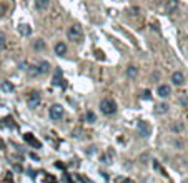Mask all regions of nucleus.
<instances>
[{
	"label": "nucleus",
	"mask_w": 188,
	"mask_h": 183,
	"mask_svg": "<svg viewBox=\"0 0 188 183\" xmlns=\"http://www.w3.org/2000/svg\"><path fill=\"white\" fill-rule=\"evenodd\" d=\"M33 48H35L37 52L45 50V42L44 40H35V42H33Z\"/></svg>",
	"instance_id": "f3484780"
},
{
	"label": "nucleus",
	"mask_w": 188,
	"mask_h": 183,
	"mask_svg": "<svg viewBox=\"0 0 188 183\" xmlns=\"http://www.w3.org/2000/svg\"><path fill=\"white\" fill-rule=\"evenodd\" d=\"M27 103H29L30 108H37L42 103V95H40L38 92H32V93L29 95V98H27Z\"/></svg>",
	"instance_id": "20e7f679"
},
{
	"label": "nucleus",
	"mask_w": 188,
	"mask_h": 183,
	"mask_svg": "<svg viewBox=\"0 0 188 183\" xmlns=\"http://www.w3.org/2000/svg\"><path fill=\"white\" fill-rule=\"evenodd\" d=\"M4 48V35H0V50Z\"/></svg>",
	"instance_id": "b1692460"
},
{
	"label": "nucleus",
	"mask_w": 188,
	"mask_h": 183,
	"mask_svg": "<svg viewBox=\"0 0 188 183\" xmlns=\"http://www.w3.org/2000/svg\"><path fill=\"white\" fill-rule=\"evenodd\" d=\"M177 8H178V0H168V2H166V5H165V12H166L168 15L175 14V12H177Z\"/></svg>",
	"instance_id": "0eeeda50"
},
{
	"label": "nucleus",
	"mask_w": 188,
	"mask_h": 183,
	"mask_svg": "<svg viewBox=\"0 0 188 183\" xmlns=\"http://www.w3.org/2000/svg\"><path fill=\"white\" fill-rule=\"evenodd\" d=\"M23 140H25L32 148H40V147H42V145H40V142L37 140V138L32 135V133H25V135H23Z\"/></svg>",
	"instance_id": "423d86ee"
},
{
	"label": "nucleus",
	"mask_w": 188,
	"mask_h": 183,
	"mask_svg": "<svg viewBox=\"0 0 188 183\" xmlns=\"http://www.w3.org/2000/svg\"><path fill=\"white\" fill-rule=\"evenodd\" d=\"M67 37H68V40H72V42H75V43L82 42V38H83L82 27H78V25H72L68 30H67Z\"/></svg>",
	"instance_id": "f03ea898"
},
{
	"label": "nucleus",
	"mask_w": 188,
	"mask_h": 183,
	"mask_svg": "<svg viewBox=\"0 0 188 183\" xmlns=\"http://www.w3.org/2000/svg\"><path fill=\"white\" fill-rule=\"evenodd\" d=\"M63 80H62V70L60 68H57V72H55V75H53V80H52V83L53 85H63Z\"/></svg>",
	"instance_id": "ddd939ff"
},
{
	"label": "nucleus",
	"mask_w": 188,
	"mask_h": 183,
	"mask_svg": "<svg viewBox=\"0 0 188 183\" xmlns=\"http://www.w3.org/2000/svg\"><path fill=\"white\" fill-rule=\"evenodd\" d=\"M171 82H173V85H183L185 75L181 72H175L173 75H171Z\"/></svg>",
	"instance_id": "1a4fd4ad"
},
{
	"label": "nucleus",
	"mask_w": 188,
	"mask_h": 183,
	"mask_svg": "<svg viewBox=\"0 0 188 183\" xmlns=\"http://www.w3.org/2000/svg\"><path fill=\"white\" fill-rule=\"evenodd\" d=\"M5 12H7V7H5V5L2 4V2H0V17H4Z\"/></svg>",
	"instance_id": "5701e85b"
},
{
	"label": "nucleus",
	"mask_w": 188,
	"mask_h": 183,
	"mask_svg": "<svg viewBox=\"0 0 188 183\" xmlns=\"http://www.w3.org/2000/svg\"><path fill=\"white\" fill-rule=\"evenodd\" d=\"M123 183H133V181H132V180H128V178H127V180H123Z\"/></svg>",
	"instance_id": "bb28decb"
},
{
	"label": "nucleus",
	"mask_w": 188,
	"mask_h": 183,
	"mask_svg": "<svg viewBox=\"0 0 188 183\" xmlns=\"http://www.w3.org/2000/svg\"><path fill=\"white\" fill-rule=\"evenodd\" d=\"M171 130H173V132H181V130H183V125H181V123H177V125H171Z\"/></svg>",
	"instance_id": "4be33fe9"
},
{
	"label": "nucleus",
	"mask_w": 188,
	"mask_h": 183,
	"mask_svg": "<svg viewBox=\"0 0 188 183\" xmlns=\"http://www.w3.org/2000/svg\"><path fill=\"white\" fill-rule=\"evenodd\" d=\"M63 107L62 105H52L50 110H48V115H50V118L53 120V122H57V120H60L62 117H63Z\"/></svg>",
	"instance_id": "7ed1b4c3"
},
{
	"label": "nucleus",
	"mask_w": 188,
	"mask_h": 183,
	"mask_svg": "<svg viewBox=\"0 0 188 183\" xmlns=\"http://www.w3.org/2000/svg\"><path fill=\"white\" fill-rule=\"evenodd\" d=\"M37 67H38V70H40V75H44V73H47L48 70H50V63H48V62H45V60L40 62Z\"/></svg>",
	"instance_id": "f8f14e48"
},
{
	"label": "nucleus",
	"mask_w": 188,
	"mask_h": 183,
	"mask_svg": "<svg viewBox=\"0 0 188 183\" xmlns=\"http://www.w3.org/2000/svg\"><path fill=\"white\" fill-rule=\"evenodd\" d=\"M137 75H138V70H137V67H133V65L127 67V77H128V78H135Z\"/></svg>",
	"instance_id": "2eb2a0df"
},
{
	"label": "nucleus",
	"mask_w": 188,
	"mask_h": 183,
	"mask_svg": "<svg viewBox=\"0 0 188 183\" xmlns=\"http://www.w3.org/2000/svg\"><path fill=\"white\" fill-rule=\"evenodd\" d=\"M156 93H158L162 98H168L170 93H171V88L168 85H160L158 88H156Z\"/></svg>",
	"instance_id": "6e6552de"
},
{
	"label": "nucleus",
	"mask_w": 188,
	"mask_h": 183,
	"mask_svg": "<svg viewBox=\"0 0 188 183\" xmlns=\"http://www.w3.org/2000/svg\"><path fill=\"white\" fill-rule=\"evenodd\" d=\"M166 111H168V105H166V103L156 105V113H166Z\"/></svg>",
	"instance_id": "aec40b11"
},
{
	"label": "nucleus",
	"mask_w": 188,
	"mask_h": 183,
	"mask_svg": "<svg viewBox=\"0 0 188 183\" xmlns=\"http://www.w3.org/2000/svg\"><path fill=\"white\" fill-rule=\"evenodd\" d=\"M87 122H88V123H95V122H97V115H95L92 110L87 111Z\"/></svg>",
	"instance_id": "6ab92c4d"
},
{
	"label": "nucleus",
	"mask_w": 188,
	"mask_h": 183,
	"mask_svg": "<svg viewBox=\"0 0 188 183\" xmlns=\"http://www.w3.org/2000/svg\"><path fill=\"white\" fill-rule=\"evenodd\" d=\"M0 88L4 90V92H14V83L12 82H2Z\"/></svg>",
	"instance_id": "dca6fc26"
},
{
	"label": "nucleus",
	"mask_w": 188,
	"mask_h": 183,
	"mask_svg": "<svg viewBox=\"0 0 188 183\" xmlns=\"http://www.w3.org/2000/svg\"><path fill=\"white\" fill-rule=\"evenodd\" d=\"M100 110L103 115H113L117 111V102L113 100V98H103V100L100 102Z\"/></svg>",
	"instance_id": "f257e3e1"
},
{
	"label": "nucleus",
	"mask_w": 188,
	"mask_h": 183,
	"mask_svg": "<svg viewBox=\"0 0 188 183\" xmlns=\"http://www.w3.org/2000/svg\"><path fill=\"white\" fill-rule=\"evenodd\" d=\"M4 148V142H2V138H0V150Z\"/></svg>",
	"instance_id": "a878e982"
},
{
	"label": "nucleus",
	"mask_w": 188,
	"mask_h": 183,
	"mask_svg": "<svg viewBox=\"0 0 188 183\" xmlns=\"http://www.w3.org/2000/svg\"><path fill=\"white\" fill-rule=\"evenodd\" d=\"M37 10H47L50 7V0H35Z\"/></svg>",
	"instance_id": "9b49d317"
},
{
	"label": "nucleus",
	"mask_w": 188,
	"mask_h": 183,
	"mask_svg": "<svg viewBox=\"0 0 188 183\" xmlns=\"http://www.w3.org/2000/svg\"><path fill=\"white\" fill-rule=\"evenodd\" d=\"M65 181H67V183H73L72 180H70V176H65Z\"/></svg>",
	"instance_id": "393cba45"
},
{
	"label": "nucleus",
	"mask_w": 188,
	"mask_h": 183,
	"mask_svg": "<svg viewBox=\"0 0 188 183\" xmlns=\"http://www.w3.org/2000/svg\"><path fill=\"white\" fill-rule=\"evenodd\" d=\"M141 98H143V100H150V98H152V93H150V90H145L143 93H141Z\"/></svg>",
	"instance_id": "412c9836"
},
{
	"label": "nucleus",
	"mask_w": 188,
	"mask_h": 183,
	"mask_svg": "<svg viewBox=\"0 0 188 183\" xmlns=\"http://www.w3.org/2000/svg\"><path fill=\"white\" fill-rule=\"evenodd\" d=\"M55 53L57 55H65L67 53V43L65 42H57L55 43Z\"/></svg>",
	"instance_id": "9d476101"
},
{
	"label": "nucleus",
	"mask_w": 188,
	"mask_h": 183,
	"mask_svg": "<svg viewBox=\"0 0 188 183\" xmlns=\"http://www.w3.org/2000/svg\"><path fill=\"white\" fill-rule=\"evenodd\" d=\"M186 183H188V181H186Z\"/></svg>",
	"instance_id": "cd10ccee"
},
{
	"label": "nucleus",
	"mask_w": 188,
	"mask_h": 183,
	"mask_svg": "<svg viewBox=\"0 0 188 183\" xmlns=\"http://www.w3.org/2000/svg\"><path fill=\"white\" fill-rule=\"evenodd\" d=\"M27 73H29V77H38L40 75V70L37 65H29V70H27Z\"/></svg>",
	"instance_id": "4468645a"
},
{
	"label": "nucleus",
	"mask_w": 188,
	"mask_h": 183,
	"mask_svg": "<svg viewBox=\"0 0 188 183\" xmlns=\"http://www.w3.org/2000/svg\"><path fill=\"white\" fill-rule=\"evenodd\" d=\"M18 32L22 33V35H30V33H32V29H30V25H20L18 27Z\"/></svg>",
	"instance_id": "a211bd4d"
},
{
	"label": "nucleus",
	"mask_w": 188,
	"mask_h": 183,
	"mask_svg": "<svg viewBox=\"0 0 188 183\" xmlns=\"http://www.w3.org/2000/svg\"><path fill=\"white\" fill-rule=\"evenodd\" d=\"M137 130H138V135L143 136V138H147L150 135V125L147 122H143V120H140L137 123Z\"/></svg>",
	"instance_id": "39448f33"
}]
</instances>
